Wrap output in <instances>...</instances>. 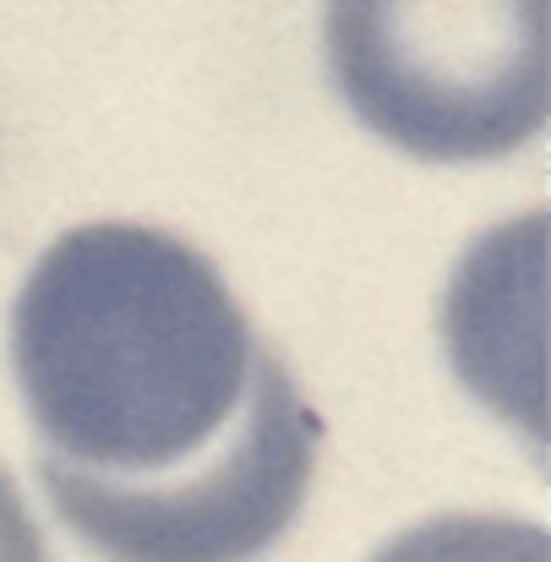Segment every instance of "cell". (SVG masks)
<instances>
[{
    "label": "cell",
    "instance_id": "cell-1",
    "mask_svg": "<svg viewBox=\"0 0 551 562\" xmlns=\"http://www.w3.org/2000/svg\"><path fill=\"white\" fill-rule=\"evenodd\" d=\"M262 356L218 268L148 224L66 229L11 306L44 459L104 481H165L224 448Z\"/></svg>",
    "mask_w": 551,
    "mask_h": 562
},
{
    "label": "cell",
    "instance_id": "cell-2",
    "mask_svg": "<svg viewBox=\"0 0 551 562\" xmlns=\"http://www.w3.org/2000/svg\"><path fill=\"white\" fill-rule=\"evenodd\" d=\"M350 115L426 165L519 154L551 104V0H328Z\"/></svg>",
    "mask_w": 551,
    "mask_h": 562
},
{
    "label": "cell",
    "instance_id": "cell-3",
    "mask_svg": "<svg viewBox=\"0 0 551 562\" xmlns=\"http://www.w3.org/2000/svg\"><path fill=\"white\" fill-rule=\"evenodd\" d=\"M317 470V415L279 356L224 448L165 481H104L38 459L55 514L110 562H251L295 525Z\"/></svg>",
    "mask_w": 551,
    "mask_h": 562
},
{
    "label": "cell",
    "instance_id": "cell-4",
    "mask_svg": "<svg viewBox=\"0 0 551 562\" xmlns=\"http://www.w3.org/2000/svg\"><path fill=\"white\" fill-rule=\"evenodd\" d=\"M371 562H551V541L530 519L503 514H448L404 530Z\"/></svg>",
    "mask_w": 551,
    "mask_h": 562
},
{
    "label": "cell",
    "instance_id": "cell-5",
    "mask_svg": "<svg viewBox=\"0 0 551 562\" xmlns=\"http://www.w3.org/2000/svg\"><path fill=\"white\" fill-rule=\"evenodd\" d=\"M0 562H49L44 541H38V525L27 519L22 492L11 486L5 470H0Z\"/></svg>",
    "mask_w": 551,
    "mask_h": 562
}]
</instances>
